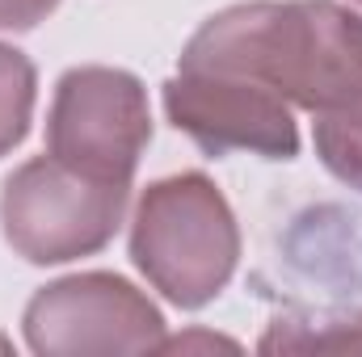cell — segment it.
<instances>
[{"mask_svg":"<svg viewBox=\"0 0 362 357\" xmlns=\"http://www.w3.org/2000/svg\"><path fill=\"white\" fill-rule=\"evenodd\" d=\"M185 72H228L325 114L362 92V8L337 0H245L211 13L181 47Z\"/></svg>","mask_w":362,"mask_h":357,"instance_id":"1","label":"cell"},{"mask_svg":"<svg viewBox=\"0 0 362 357\" xmlns=\"http://www.w3.org/2000/svg\"><path fill=\"white\" fill-rule=\"evenodd\" d=\"M127 253L165 303L202 311L236 277L240 223L206 173H173L139 193Z\"/></svg>","mask_w":362,"mask_h":357,"instance_id":"2","label":"cell"},{"mask_svg":"<svg viewBox=\"0 0 362 357\" xmlns=\"http://www.w3.org/2000/svg\"><path fill=\"white\" fill-rule=\"evenodd\" d=\"M127 202L131 185L85 177L55 156H34L0 185V236L25 265H68L118 236Z\"/></svg>","mask_w":362,"mask_h":357,"instance_id":"3","label":"cell"},{"mask_svg":"<svg viewBox=\"0 0 362 357\" xmlns=\"http://www.w3.org/2000/svg\"><path fill=\"white\" fill-rule=\"evenodd\" d=\"M152 143L148 89L127 68H68L47 109V156L97 181L131 185Z\"/></svg>","mask_w":362,"mask_h":357,"instance_id":"4","label":"cell"},{"mask_svg":"<svg viewBox=\"0 0 362 357\" xmlns=\"http://www.w3.org/2000/svg\"><path fill=\"white\" fill-rule=\"evenodd\" d=\"M165 328L160 307L135 282L105 269L47 282L21 311L25 349L38 357L160 353Z\"/></svg>","mask_w":362,"mask_h":357,"instance_id":"5","label":"cell"},{"mask_svg":"<svg viewBox=\"0 0 362 357\" xmlns=\"http://www.w3.org/2000/svg\"><path fill=\"white\" fill-rule=\"evenodd\" d=\"M165 118L206 156L249 152L262 160H295L299 156V122L295 105L278 92L262 89L245 76L228 72H185L160 89Z\"/></svg>","mask_w":362,"mask_h":357,"instance_id":"6","label":"cell"},{"mask_svg":"<svg viewBox=\"0 0 362 357\" xmlns=\"http://www.w3.org/2000/svg\"><path fill=\"white\" fill-rule=\"evenodd\" d=\"M262 353H362V311L354 315H308L274 320L257 341Z\"/></svg>","mask_w":362,"mask_h":357,"instance_id":"7","label":"cell"},{"mask_svg":"<svg viewBox=\"0 0 362 357\" xmlns=\"http://www.w3.org/2000/svg\"><path fill=\"white\" fill-rule=\"evenodd\" d=\"M38 105V68L25 51L0 42V160L13 156L34 122Z\"/></svg>","mask_w":362,"mask_h":357,"instance_id":"8","label":"cell"},{"mask_svg":"<svg viewBox=\"0 0 362 357\" xmlns=\"http://www.w3.org/2000/svg\"><path fill=\"white\" fill-rule=\"evenodd\" d=\"M312 143H316L320 164L341 185H350V189L362 193V92L354 101L337 105V109L316 114Z\"/></svg>","mask_w":362,"mask_h":357,"instance_id":"9","label":"cell"},{"mask_svg":"<svg viewBox=\"0 0 362 357\" xmlns=\"http://www.w3.org/2000/svg\"><path fill=\"white\" fill-rule=\"evenodd\" d=\"M55 8H59V0H0V30L25 34V30L42 25Z\"/></svg>","mask_w":362,"mask_h":357,"instance_id":"10","label":"cell"},{"mask_svg":"<svg viewBox=\"0 0 362 357\" xmlns=\"http://www.w3.org/2000/svg\"><path fill=\"white\" fill-rule=\"evenodd\" d=\"M8 349H13V341H8V337H0V353H8Z\"/></svg>","mask_w":362,"mask_h":357,"instance_id":"11","label":"cell"},{"mask_svg":"<svg viewBox=\"0 0 362 357\" xmlns=\"http://www.w3.org/2000/svg\"><path fill=\"white\" fill-rule=\"evenodd\" d=\"M354 8H362V0H354Z\"/></svg>","mask_w":362,"mask_h":357,"instance_id":"12","label":"cell"}]
</instances>
